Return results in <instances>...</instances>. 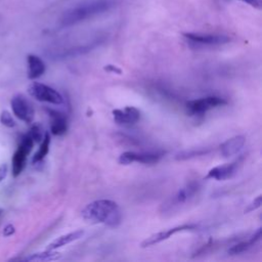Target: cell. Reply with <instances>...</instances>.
Here are the masks:
<instances>
[{
	"mask_svg": "<svg viewBox=\"0 0 262 262\" xmlns=\"http://www.w3.org/2000/svg\"><path fill=\"white\" fill-rule=\"evenodd\" d=\"M116 5L115 0H91L75 5L66 10L58 21L59 28H69L102 14Z\"/></svg>",
	"mask_w": 262,
	"mask_h": 262,
	"instance_id": "obj_1",
	"label": "cell"
},
{
	"mask_svg": "<svg viewBox=\"0 0 262 262\" xmlns=\"http://www.w3.org/2000/svg\"><path fill=\"white\" fill-rule=\"evenodd\" d=\"M82 217L90 223H102L111 227L118 226L122 214L118 204L112 200L101 199L87 204L81 211Z\"/></svg>",
	"mask_w": 262,
	"mask_h": 262,
	"instance_id": "obj_2",
	"label": "cell"
},
{
	"mask_svg": "<svg viewBox=\"0 0 262 262\" xmlns=\"http://www.w3.org/2000/svg\"><path fill=\"white\" fill-rule=\"evenodd\" d=\"M34 140L31 138V136L26 133L24 134L18 142V146L16 148V150L14 151L12 159H11V163H12V176L13 177H17L20 175V173L24 171L26 164H27V160H28V156L30 155L31 150L33 149L34 146Z\"/></svg>",
	"mask_w": 262,
	"mask_h": 262,
	"instance_id": "obj_3",
	"label": "cell"
},
{
	"mask_svg": "<svg viewBox=\"0 0 262 262\" xmlns=\"http://www.w3.org/2000/svg\"><path fill=\"white\" fill-rule=\"evenodd\" d=\"M28 92L32 97L41 102L56 105L63 102V97L57 90L40 82H32L28 87Z\"/></svg>",
	"mask_w": 262,
	"mask_h": 262,
	"instance_id": "obj_4",
	"label": "cell"
},
{
	"mask_svg": "<svg viewBox=\"0 0 262 262\" xmlns=\"http://www.w3.org/2000/svg\"><path fill=\"white\" fill-rule=\"evenodd\" d=\"M105 40V36H96L93 38L91 41H88L84 44H78L71 46L66 49H60L59 51L53 53V56L57 59H64V58H72V57H77L83 54H86L96 47H98L101 43H103Z\"/></svg>",
	"mask_w": 262,
	"mask_h": 262,
	"instance_id": "obj_5",
	"label": "cell"
},
{
	"mask_svg": "<svg viewBox=\"0 0 262 262\" xmlns=\"http://www.w3.org/2000/svg\"><path fill=\"white\" fill-rule=\"evenodd\" d=\"M227 101L220 97V96H207V97H202L199 99H193V100H189L186 102L185 106L187 112L190 115H203L205 113H207L208 111L218 107V106H222L224 104H226Z\"/></svg>",
	"mask_w": 262,
	"mask_h": 262,
	"instance_id": "obj_6",
	"label": "cell"
},
{
	"mask_svg": "<svg viewBox=\"0 0 262 262\" xmlns=\"http://www.w3.org/2000/svg\"><path fill=\"white\" fill-rule=\"evenodd\" d=\"M10 106L13 115L20 121L30 124L34 119V108L31 102L23 94H15L10 100Z\"/></svg>",
	"mask_w": 262,
	"mask_h": 262,
	"instance_id": "obj_7",
	"label": "cell"
},
{
	"mask_svg": "<svg viewBox=\"0 0 262 262\" xmlns=\"http://www.w3.org/2000/svg\"><path fill=\"white\" fill-rule=\"evenodd\" d=\"M182 36L189 42L200 45H223L230 42V38L222 34H203V33H183Z\"/></svg>",
	"mask_w": 262,
	"mask_h": 262,
	"instance_id": "obj_8",
	"label": "cell"
},
{
	"mask_svg": "<svg viewBox=\"0 0 262 262\" xmlns=\"http://www.w3.org/2000/svg\"><path fill=\"white\" fill-rule=\"evenodd\" d=\"M198 225L195 224H182V225H178L172 228H169L167 230H163V231H159L157 233L151 234L150 236L146 237L141 244L140 247L141 248H147V247H151L155 246L159 243H162L168 238H170L173 234L177 233V232H181V231H187V230H194L196 229Z\"/></svg>",
	"mask_w": 262,
	"mask_h": 262,
	"instance_id": "obj_9",
	"label": "cell"
},
{
	"mask_svg": "<svg viewBox=\"0 0 262 262\" xmlns=\"http://www.w3.org/2000/svg\"><path fill=\"white\" fill-rule=\"evenodd\" d=\"M161 155L157 152H137L125 151L120 155L119 163L121 165H129L134 162L141 164H155L160 161Z\"/></svg>",
	"mask_w": 262,
	"mask_h": 262,
	"instance_id": "obj_10",
	"label": "cell"
},
{
	"mask_svg": "<svg viewBox=\"0 0 262 262\" xmlns=\"http://www.w3.org/2000/svg\"><path fill=\"white\" fill-rule=\"evenodd\" d=\"M198 189H199V184L196 182H190V183L186 184L185 186L180 188L170 199L168 204L165 205V210H171L174 207H177V206H180L181 204L186 203L191 198H193V195L195 194Z\"/></svg>",
	"mask_w": 262,
	"mask_h": 262,
	"instance_id": "obj_11",
	"label": "cell"
},
{
	"mask_svg": "<svg viewBox=\"0 0 262 262\" xmlns=\"http://www.w3.org/2000/svg\"><path fill=\"white\" fill-rule=\"evenodd\" d=\"M113 117L119 125H133L140 119V112L134 106H126L123 110H114Z\"/></svg>",
	"mask_w": 262,
	"mask_h": 262,
	"instance_id": "obj_12",
	"label": "cell"
},
{
	"mask_svg": "<svg viewBox=\"0 0 262 262\" xmlns=\"http://www.w3.org/2000/svg\"><path fill=\"white\" fill-rule=\"evenodd\" d=\"M237 170V162H232L225 165L216 166L210 169L205 176L206 179H215V180H225L231 178Z\"/></svg>",
	"mask_w": 262,
	"mask_h": 262,
	"instance_id": "obj_13",
	"label": "cell"
},
{
	"mask_svg": "<svg viewBox=\"0 0 262 262\" xmlns=\"http://www.w3.org/2000/svg\"><path fill=\"white\" fill-rule=\"evenodd\" d=\"M246 138L243 135L233 136L227 140H225L220 145V152L224 158H229L235 154H237L243 146L245 145Z\"/></svg>",
	"mask_w": 262,
	"mask_h": 262,
	"instance_id": "obj_14",
	"label": "cell"
},
{
	"mask_svg": "<svg viewBox=\"0 0 262 262\" xmlns=\"http://www.w3.org/2000/svg\"><path fill=\"white\" fill-rule=\"evenodd\" d=\"M28 63V78L30 80H36L40 78L46 71V66L44 61L35 54H29L27 56Z\"/></svg>",
	"mask_w": 262,
	"mask_h": 262,
	"instance_id": "obj_15",
	"label": "cell"
},
{
	"mask_svg": "<svg viewBox=\"0 0 262 262\" xmlns=\"http://www.w3.org/2000/svg\"><path fill=\"white\" fill-rule=\"evenodd\" d=\"M49 117L51 119L50 124V132L53 135H63L68 130V122L63 114L53 111V110H47Z\"/></svg>",
	"mask_w": 262,
	"mask_h": 262,
	"instance_id": "obj_16",
	"label": "cell"
},
{
	"mask_svg": "<svg viewBox=\"0 0 262 262\" xmlns=\"http://www.w3.org/2000/svg\"><path fill=\"white\" fill-rule=\"evenodd\" d=\"M84 234V231L79 229V230H75L66 234H62L58 237H56L54 241H52L48 246H47V250H57L58 248H61L63 246H67L75 241L80 239Z\"/></svg>",
	"mask_w": 262,
	"mask_h": 262,
	"instance_id": "obj_17",
	"label": "cell"
},
{
	"mask_svg": "<svg viewBox=\"0 0 262 262\" xmlns=\"http://www.w3.org/2000/svg\"><path fill=\"white\" fill-rule=\"evenodd\" d=\"M260 238H261V228H258L250 238L232 246L231 248L228 249L227 252L229 255H237V254L244 253L248 251L250 248H252L253 246H255L260 241Z\"/></svg>",
	"mask_w": 262,
	"mask_h": 262,
	"instance_id": "obj_18",
	"label": "cell"
},
{
	"mask_svg": "<svg viewBox=\"0 0 262 262\" xmlns=\"http://www.w3.org/2000/svg\"><path fill=\"white\" fill-rule=\"evenodd\" d=\"M61 258V254L58 252H55V250H45L43 252H38V253H34L31 254L25 258H23V260L25 261H41V262H45V261H55Z\"/></svg>",
	"mask_w": 262,
	"mask_h": 262,
	"instance_id": "obj_19",
	"label": "cell"
},
{
	"mask_svg": "<svg viewBox=\"0 0 262 262\" xmlns=\"http://www.w3.org/2000/svg\"><path fill=\"white\" fill-rule=\"evenodd\" d=\"M49 145H50V135L48 132H45L42 140L40 141V146L38 150L33 156V159H32L33 164H37L44 160V158L47 156L49 151Z\"/></svg>",
	"mask_w": 262,
	"mask_h": 262,
	"instance_id": "obj_20",
	"label": "cell"
},
{
	"mask_svg": "<svg viewBox=\"0 0 262 262\" xmlns=\"http://www.w3.org/2000/svg\"><path fill=\"white\" fill-rule=\"evenodd\" d=\"M209 150L206 149H192V150H183L178 152L175 156V159L178 161H183V160H187V159H191L194 157H199V156H203L208 154Z\"/></svg>",
	"mask_w": 262,
	"mask_h": 262,
	"instance_id": "obj_21",
	"label": "cell"
},
{
	"mask_svg": "<svg viewBox=\"0 0 262 262\" xmlns=\"http://www.w3.org/2000/svg\"><path fill=\"white\" fill-rule=\"evenodd\" d=\"M0 123L3 126L7 127V128H13L16 125L15 121L12 118V115L7 111L1 112V114H0Z\"/></svg>",
	"mask_w": 262,
	"mask_h": 262,
	"instance_id": "obj_22",
	"label": "cell"
},
{
	"mask_svg": "<svg viewBox=\"0 0 262 262\" xmlns=\"http://www.w3.org/2000/svg\"><path fill=\"white\" fill-rule=\"evenodd\" d=\"M28 134L31 136V138L34 140V142H40L44 136V134L42 132V128L38 124L33 125L30 128Z\"/></svg>",
	"mask_w": 262,
	"mask_h": 262,
	"instance_id": "obj_23",
	"label": "cell"
},
{
	"mask_svg": "<svg viewBox=\"0 0 262 262\" xmlns=\"http://www.w3.org/2000/svg\"><path fill=\"white\" fill-rule=\"evenodd\" d=\"M261 204H262V195L259 194L247 206V208L245 209V213H250L257 210L258 208L261 207Z\"/></svg>",
	"mask_w": 262,
	"mask_h": 262,
	"instance_id": "obj_24",
	"label": "cell"
},
{
	"mask_svg": "<svg viewBox=\"0 0 262 262\" xmlns=\"http://www.w3.org/2000/svg\"><path fill=\"white\" fill-rule=\"evenodd\" d=\"M15 232V227L12 225V224H7V225H5V227H4V229H3V235L4 236H10V235H12L13 233Z\"/></svg>",
	"mask_w": 262,
	"mask_h": 262,
	"instance_id": "obj_25",
	"label": "cell"
},
{
	"mask_svg": "<svg viewBox=\"0 0 262 262\" xmlns=\"http://www.w3.org/2000/svg\"><path fill=\"white\" fill-rule=\"evenodd\" d=\"M103 69H104L106 72H110V73H116V74H121V73H122V70H121V69H119L118 67L113 66V64H106Z\"/></svg>",
	"mask_w": 262,
	"mask_h": 262,
	"instance_id": "obj_26",
	"label": "cell"
},
{
	"mask_svg": "<svg viewBox=\"0 0 262 262\" xmlns=\"http://www.w3.org/2000/svg\"><path fill=\"white\" fill-rule=\"evenodd\" d=\"M6 175H7V165L2 164L0 165V182L5 179Z\"/></svg>",
	"mask_w": 262,
	"mask_h": 262,
	"instance_id": "obj_27",
	"label": "cell"
},
{
	"mask_svg": "<svg viewBox=\"0 0 262 262\" xmlns=\"http://www.w3.org/2000/svg\"><path fill=\"white\" fill-rule=\"evenodd\" d=\"M239 1H242L244 3H247V4H249V5H251L255 8H260V6H261L260 0H239Z\"/></svg>",
	"mask_w": 262,
	"mask_h": 262,
	"instance_id": "obj_28",
	"label": "cell"
},
{
	"mask_svg": "<svg viewBox=\"0 0 262 262\" xmlns=\"http://www.w3.org/2000/svg\"><path fill=\"white\" fill-rule=\"evenodd\" d=\"M2 214H3V210H2V209H0V217L2 216Z\"/></svg>",
	"mask_w": 262,
	"mask_h": 262,
	"instance_id": "obj_29",
	"label": "cell"
}]
</instances>
